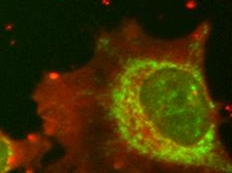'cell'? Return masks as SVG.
<instances>
[{
	"instance_id": "cell-1",
	"label": "cell",
	"mask_w": 232,
	"mask_h": 173,
	"mask_svg": "<svg viewBox=\"0 0 232 173\" xmlns=\"http://www.w3.org/2000/svg\"><path fill=\"white\" fill-rule=\"evenodd\" d=\"M32 145L12 140L0 130V172H7L23 165L30 159Z\"/></svg>"
}]
</instances>
